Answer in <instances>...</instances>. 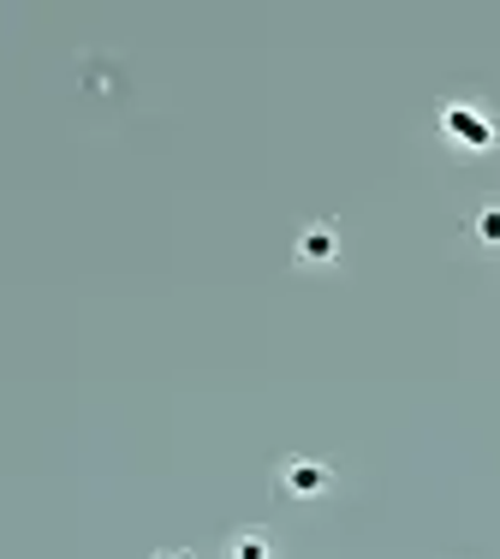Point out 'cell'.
<instances>
[{
  "label": "cell",
  "mask_w": 500,
  "mask_h": 559,
  "mask_svg": "<svg viewBox=\"0 0 500 559\" xmlns=\"http://www.w3.org/2000/svg\"><path fill=\"white\" fill-rule=\"evenodd\" d=\"M227 559H274V548L262 530H239V536H227Z\"/></svg>",
  "instance_id": "4"
},
{
  "label": "cell",
  "mask_w": 500,
  "mask_h": 559,
  "mask_svg": "<svg viewBox=\"0 0 500 559\" xmlns=\"http://www.w3.org/2000/svg\"><path fill=\"white\" fill-rule=\"evenodd\" d=\"M281 488L293 500H316V495H328V488H334V471H328V464H316V459H281Z\"/></svg>",
  "instance_id": "3"
},
{
  "label": "cell",
  "mask_w": 500,
  "mask_h": 559,
  "mask_svg": "<svg viewBox=\"0 0 500 559\" xmlns=\"http://www.w3.org/2000/svg\"><path fill=\"white\" fill-rule=\"evenodd\" d=\"M471 233H477V245L500 250V203H483L477 215H471Z\"/></svg>",
  "instance_id": "5"
},
{
  "label": "cell",
  "mask_w": 500,
  "mask_h": 559,
  "mask_svg": "<svg viewBox=\"0 0 500 559\" xmlns=\"http://www.w3.org/2000/svg\"><path fill=\"white\" fill-rule=\"evenodd\" d=\"M334 257H340L334 221H305V226H298V245H293V262H298V269H328Z\"/></svg>",
  "instance_id": "2"
},
{
  "label": "cell",
  "mask_w": 500,
  "mask_h": 559,
  "mask_svg": "<svg viewBox=\"0 0 500 559\" xmlns=\"http://www.w3.org/2000/svg\"><path fill=\"white\" fill-rule=\"evenodd\" d=\"M441 138L453 143V150H465V155H489L495 143H500V131H495V119L483 114V108L453 102V108H441Z\"/></svg>",
  "instance_id": "1"
},
{
  "label": "cell",
  "mask_w": 500,
  "mask_h": 559,
  "mask_svg": "<svg viewBox=\"0 0 500 559\" xmlns=\"http://www.w3.org/2000/svg\"><path fill=\"white\" fill-rule=\"evenodd\" d=\"M155 559H191V554H155Z\"/></svg>",
  "instance_id": "6"
}]
</instances>
